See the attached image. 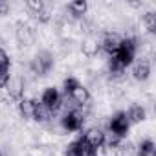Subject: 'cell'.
I'll list each match as a JSON object with an SVG mask.
<instances>
[{"label": "cell", "mask_w": 156, "mask_h": 156, "mask_svg": "<svg viewBox=\"0 0 156 156\" xmlns=\"http://www.w3.org/2000/svg\"><path fill=\"white\" fill-rule=\"evenodd\" d=\"M138 39L136 37H121V42H119V48H118V51L114 53V55H110V59L114 61V62H118L121 68H129L132 62H134V59H136V53H138Z\"/></svg>", "instance_id": "obj_1"}, {"label": "cell", "mask_w": 156, "mask_h": 156, "mask_svg": "<svg viewBox=\"0 0 156 156\" xmlns=\"http://www.w3.org/2000/svg\"><path fill=\"white\" fill-rule=\"evenodd\" d=\"M51 68H53V55H51L50 51H46V50L35 53V57H33L31 62H30V72H31L35 77H44V75H48V73L51 72Z\"/></svg>", "instance_id": "obj_2"}, {"label": "cell", "mask_w": 156, "mask_h": 156, "mask_svg": "<svg viewBox=\"0 0 156 156\" xmlns=\"http://www.w3.org/2000/svg\"><path fill=\"white\" fill-rule=\"evenodd\" d=\"M39 101L42 103V107H44L51 116L57 114V112L62 108V94H61L59 88H55V87L44 88V92H42V96H41Z\"/></svg>", "instance_id": "obj_3"}, {"label": "cell", "mask_w": 156, "mask_h": 156, "mask_svg": "<svg viewBox=\"0 0 156 156\" xmlns=\"http://www.w3.org/2000/svg\"><path fill=\"white\" fill-rule=\"evenodd\" d=\"M85 125L83 110H66L61 118V127L66 132H79Z\"/></svg>", "instance_id": "obj_4"}, {"label": "cell", "mask_w": 156, "mask_h": 156, "mask_svg": "<svg viewBox=\"0 0 156 156\" xmlns=\"http://www.w3.org/2000/svg\"><path fill=\"white\" fill-rule=\"evenodd\" d=\"M129 129H130V123H129L125 112H116L108 121V130L107 132L114 134L119 140H125V136L129 134Z\"/></svg>", "instance_id": "obj_5"}, {"label": "cell", "mask_w": 156, "mask_h": 156, "mask_svg": "<svg viewBox=\"0 0 156 156\" xmlns=\"http://www.w3.org/2000/svg\"><path fill=\"white\" fill-rule=\"evenodd\" d=\"M26 9L39 22H48L51 19V9L48 8V4L41 2V0H28V2H26Z\"/></svg>", "instance_id": "obj_6"}, {"label": "cell", "mask_w": 156, "mask_h": 156, "mask_svg": "<svg viewBox=\"0 0 156 156\" xmlns=\"http://www.w3.org/2000/svg\"><path fill=\"white\" fill-rule=\"evenodd\" d=\"M66 151H68V152H73V154H77V156H99V151L94 149L83 136H79L77 140H73V141L68 145Z\"/></svg>", "instance_id": "obj_7"}, {"label": "cell", "mask_w": 156, "mask_h": 156, "mask_svg": "<svg viewBox=\"0 0 156 156\" xmlns=\"http://www.w3.org/2000/svg\"><path fill=\"white\" fill-rule=\"evenodd\" d=\"M119 42H121V37H119L118 33L107 31V33H103V37L99 39V51H103V53H107V55L110 57V55H114V53L118 51Z\"/></svg>", "instance_id": "obj_8"}, {"label": "cell", "mask_w": 156, "mask_h": 156, "mask_svg": "<svg viewBox=\"0 0 156 156\" xmlns=\"http://www.w3.org/2000/svg\"><path fill=\"white\" fill-rule=\"evenodd\" d=\"M15 39L20 46H31L35 42V30L33 26H30L28 22H19L17 30H15Z\"/></svg>", "instance_id": "obj_9"}, {"label": "cell", "mask_w": 156, "mask_h": 156, "mask_svg": "<svg viewBox=\"0 0 156 156\" xmlns=\"http://www.w3.org/2000/svg\"><path fill=\"white\" fill-rule=\"evenodd\" d=\"M130 66H132L130 73H132V77L136 81L143 83V81H147L151 77V62L147 59H134V62Z\"/></svg>", "instance_id": "obj_10"}, {"label": "cell", "mask_w": 156, "mask_h": 156, "mask_svg": "<svg viewBox=\"0 0 156 156\" xmlns=\"http://www.w3.org/2000/svg\"><path fill=\"white\" fill-rule=\"evenodd\" d=\"M83 138H85L94 149H98V151H101V149L105 147V130H103V129L92 127V129H88V130L83 134Z\"/></svg>", "instance_id": "obj_11"}, {"label": "cell", "mask_w": 156, "mask_h": 156, "mask_svg": "<svg viewBox=\"0 0 156 156\" xmlns=\"http://www.w3.org/2000/svg\"><path fill=\"white\" fill-rule=\"evenodd\" d=\"M24 87H26V83H24L22 77H11L9 83H8V90H9L11 99L20 101L24 98Z\"/></svg>", "instance_id": "obj_12"}, {"label": "cell", "mask_w": 156, "mask_h": 156, "mask_svg": "<svg viewBox=\"0 0 156 156\" xmlns=\"http://www.w3.org/2000/svg\"><path fill=\"white\" fill-rule=\"evenodd\" d=\"M125 116H127V119H129V123H130V125H132V123H141V121L147 118V110H145V107H143V105L134 103V105H130V107H129V110L125 112Z\"/></svg>", "instance_id": "obj_13"}, {"label": "cell", "mask_w": 156, "mask_h": 156, "mask_svg": "<svg viewBox=\"0 0 156 156\" xmlns=\"http://www.w3.org/2000/svg\"><path fill=\"white\" fill-rule=\"evenodd\" d=\"M68 13L73 17V19H83L88 11V4L85 2V0H75V2H70L68 4Z\"/></svg>", "instance_id": "obj_14"}, {"label": "cell", "mask_w": 156, "mask_h": 156, "mask_svg": "<svg viewBox=\"0 0 156 156\" xmlns=\"http://www.w3.org/2000/svg\"><path fill=\"white\" fill-rule=\"evenodd\" d=\"M33 107H35V99H30V98H22L20 101H17V108H19V114H20L24 119H31V116H33Z\"/></svg>", "instance_id": "obj_15"}, {"label": "cell", "mask_w": 156, "mask_h": 156, "mask_svg": "<svg viewBox=\"0 0 156 156\" xmlns=\"http://www.w3.org/2000/svg\"><path fill=\"white\" fill-rule=\"evenodd\" d=\"M136 156H156V145L152 140H141L136 145Z\"/></svg>", "instance_id": "obj_16"}, {"label": "cell", "mask_w": 156, "mask_h": 156, "mask_svg": "<svg viewBox=\"0 0 156 156\" xmlns=\"http://www.w3.org/2000/svg\"><path fill=\"white\" fill-rule=\"evenodd\" d=\"M112 154L114 156H136V145L123 140L116 149H112Z\"/></svg>", "instance_id": "obj_17"}, {"label": "cell", "mask_w": 156, "mask_h": 156, "mask_svg": "<svg viewBox=\"0 0 156 156\" xmlns=\"http://www.w3.org/2000/svg\"><path fill=\"white\" fill-rule=\"evenodd\" d=\"M50 118H53V116L42 107V103H41L39 99H35V107H33V116H31V119H35V121H39V123H44V121H48Z\"/></svg>", "instance_id": "obj_18"}, {"label": "cell", "mask_w": 156, "mask_h": 156, "mask_svg": "<svg viewBox=\"0 0 156 156\" xmlns=\"http://www.w3.org/2000/svg\"><path fill=\"white\" fill-rule=\"evenodd\" d=\"M83 53L88 55V57H94L99 53V41L94 39V37H88L85 42H83Z\"/></svg>", "instance_id": "obj_19"}, {"label": "cell", "mask_w": 156, "mask_h": 156, "mask_svg": "<svg viewBox=\"0 0 156 156\" xmlns=\"http://www.w3.org/2000/svg\"><path fill=\"white\" fill-rule=\"evenodd\" d=\"M79 85H81L79 79H75V77H66V79L62 81V92H61V94H62L64 98H68Z\"/></svg>", "instance_id": "obj_20"}, {"label": "cell", "mask_w": 156, "mask_h": 156, "mask_svg": "<svg viewBox=\"0 0 156 156\" xmlns=\"http://www.w3.org/2000/svg\"><path fill=\"white\" fill-rule=\"evenodd\" d=\"M141 22H143V26H145V30L149 33H156V13L154 11H147L143 15Z\"/></svg>", "instance_id": "obj_21"}, {"label": "cell", "mask_w": 156, "mask_h": 156, "mask_svg": "<svg viewBox=\"0 0 156 156\" xmlns=\"http://www.w3.org/2000/svg\"><path fill=\"white\" fill-rule=\"evenodd\" d=\"M9 66H11V59L8 51L4 48H0V70H9Z\"/></svg>", "instance_id": "obj_22"}, {"label": "cell", "mask_w": 156, "mask_h": 156, "mask_svg": "<svg viewBox=\"0 0 156 156\" xmlns=\"http://www.w3.org/2000/svg\"><path fill=\"white\" fill-rule=\"evenodd\" d=\"M9 79H11L9 70H0V88H6L8 83H9Z\"/></svg>", "instance_id": "obj_23"}, {"label": "cell", "mask_w": 156, "mask_h": 156, "mask_svg": "<svg viewBox=\"0 0 156 156\" xmlns=\"http://www.w3.org/2000/svg\"><path fill=\"white\" fill-rule=\"evenodd\" d=\"M66 156H77V154H73V152H68V151H66Z\"/></svg>", "instance_id": "obj_24"}, {"label": "cell", "mask_w": 156, "mask_h": 156, "mask_svg": "<svg viewBox=\"0 0 156 156\" xmlns=\"http://www.w3.org/2000/svg\"><path fill=\"white\" fill-rule=\"evenodd\" d=\"M0 156H4V154H2V151H0Z\"/></svg>", "instance_id": "obj_25"}]
</instances>
